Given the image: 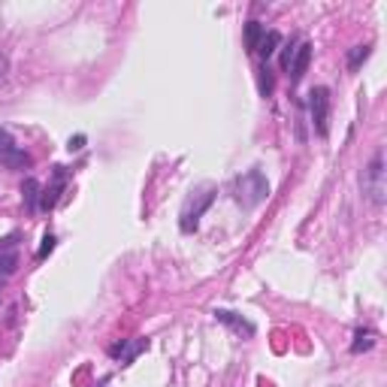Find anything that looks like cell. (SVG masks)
Wrapping results in <instances>:
<instances>
[{"instance_id":"1","label":"cell","mask_w":387,"mask_h":387,"mask_svg":"<svg viewBox=\"0 0 387 387\" xmlns=\"http://www.w3.org/2000/svg\"><path fill=\"white\" fill-rule=\"evenodd\" d=\"M266 194H270V185H266L260 169H248L245 176H239L233 181V197L245 206V209H254L258 203H263Z\"/></svg>"},{"instance_id":"2","label":"cell","mask_w":387,"mask_h":387,"mask_svg":"<svg viewBox=\"0 0 387 387\" xmlns=\"http://www.w3.org/2000/svg\"><path fill=\"white\" fill-rule=\"evenodd\" d=\"M194 197H197V203L188 200L185 212H181V221H179V227L185 230V233H191V230H197V224H200V215H203L206 209H209L212 200H215V188H212V185H206L203 191L194 194Z\"/></svg>"},{"instance_id":"3","label":"cell","mask_w":387,"mask_h":387,"mask_svg":"<svg viewBox=\"0 0 387 387\" xmlns=\"http://www.w3.org/2000/svg\"><path fill=\"white\" fill-rule=\"evenodd\" d=\"M363 194H369L375 206L384 203V169H381V154H375V161L363 169Z\"/></svg>"},{"instance_id":"4","label":"cell","mask_w":387,"mask_h":387,"mask_svg":"<svg viewBox=\"0 0 387 387\" xmlns=\"http://www.w3.org/2000/svg\"><path fill=\"white\" fill-rule=\"evenodd\" d=\"M309 106H312L314 130H318L321 137H327V133H330V91H327V88H314Z\"/></svg>"},{"instance_id":"5","label":"cell","mask_w":387,"mask_h":387,"mask_svg":"<svg viewBox=\"0 0 387 387\" xmlns=\"http://www.w3.org/2000/svg\"><path fill=\"white\" fill-rule=\"evenodd\" d=\"M0 164L9 166V169H24L31 166V154H24L21 149H16V142L6 130H0Z\"/></svg>"},{"instance_id":"6","label":"cell","mask_w":387,"mask_h":387,"mask_svg":"<svg viewBox=\"0 0 387 387\" xmlns=\"http://www.w3.org/2000/svg\"><path fill=\"white\" fill-rule=\"evenodd\" d=\"M67 185V173H64V166H55V181L52 185H46L43 194H40V209H55L58 206V197H60V191H64Z\"/></svg>"},{"instance_id":"7","label":"cell","mask_w":387,"mask_h":387,"mask_svg":"<svg viewBox=\"0 0 387 387\" xmlns=\"http://www.w3.org/2000/svg\"><path fill=\"white\" fill-rule=\"evenodd\" d=\"M309 60H312V46H309V43H299V46L294 48V58H290V64H287L290 79L299 82L302 73H306V67H309Z\"/></svg>"},{"instance_id":"8","label":"cell","mask_w":387,"mask_h":387,"mask_svg":"<svg viewBox=\"0 0 387 387\" xmlns=\"http://www.w3.org/2000/svg\"><path fill=\"white\" fill-rule=\"evenodd\" d=\"M149 348V342L145 339H130V342H121V345H112L109 348V354H112L115 360H121L127 366V363H133V357L139 354V351H145Z\"/></svg>"},{"instance_id":"9","label":"cell","mask_w":387,"mask_h":387,"mask_svg":"<svg viewBox=\"0 0 387 387\" xmlns=\"http://www.w3.org/2000/svg\"><path fill=\"white\" fill-rule=\"evenodd\" d=\"M215 318L221 321V324H227V327H233V330H236L239 336H251V333H254V324H248V321L236 318L233 312H224V309H218V312H215Z\"/></svg>"},{"instance_id":"10","label":"cell","mask_w":387,"mask_h":387,"mask_svg":"<svg viewBox=\"0 0 387 387\" xmlns=\"http://www.w3.org/2000/svg\"><path fill=\"white\" fill-rule=\"evenodd\" d=\"M21 197H24V206H28V212H33L36 206H40V181H36V179H24Z\"/></svg>"},{"instance_id":"11","label":"cell","mask_w":387,"mask_h":387,"mask_svg":"<svg viewBox=\"0 0 387 387\" xmlns=\"http://www.w3.org/2000/svg\"><path fill=\"white\" fill-rule=\"evenodd\" d=\"M278 43H282V33H278V31H270V33H266V31H263V36H260V43H258V48H254V52H258V55L266 60V58L275 52Z\"/></svg>"},{"instance_id":"12","label":"cell","mask_w":387,"mask_h":387,"mask_svg":"<svg viewBox=\"0 0 387 387\" xmlns=\"http://www.w3.org/2000/svg\"><path fill=\"white\" fill-rule=\"evenodd\" d=\"M372 348H375V333L372 330H357L354 342H351V351H354V354H363V351H372Z\"/></svg>"},{"instance_id":"13","label":"cell","mask_w":387,"mask_h":387,"mask_svg":"<svg viewBox=\"0 0 387 387\" xmlns=\"http://www.w3.org/2000/svg\"><path fill=\"white\" fill-rule=\"evenodd\" d=\"M260 36H263L260 21H248V24H245V46H248V52H254V48H258Z\"/></svg>"},{"instance_id":"14","label":"cell","mask_w":387,"mask_h":387,"mask_svg":"<svg viewBox=\"0 0 387 387\" xmlns=\"http://www.w3.org/2000/svg\"><path fill=\"white\" fill-rule=\"evenodd\" d=\"M366 58H369V46H354V48L348 52V70H357Z\"/></svg>"},{"instance_id":"15","label":"cell","mask_w":387,"mask_h":387,"mask_svg":"<svg viewBox=\"0 0 387 387\" xmlns=\"http://www.w3.org/2000/svg\"><path fill=\"white\" fill-rule=\"evenodd\" d=\"M16 266H18L16 254H0V272H4V275H12V272H16Z\"/></svg>"},{"instance_id":"16","label":"cell","mask_w":387,"mask_h":387,"mask_svg":"<svg viewBox=\"0 0 387 387\" xmlns=\"http://www.w3.org/2000/svg\"><path fill=\"white\" fill-rule=\"evenodd\" d=\"M52 248H55V236H52V233H46V236H43V245H40V251H36V258L43 260L46 254H52Z\"/></svg>"},{"instance_id":"17","label":"cell","mask_w":387,"mask_h":387,"mask_svg":"<svg viewBox=\"0 0 387 387\" xmlns=\"http://www.w3.org/2000/svg\"><path fill=\"white\" fill-rule=\"evenodd\" d=\"M260 73H263V76H260V91L270 94V91H272V76H270V70H266V67H263Z\"/></svg>"},{"instance_id":"18","label":"cell","mask_w":387,"mask_h":387,"mask_svg":"<svg viewBox=\"0 0 387 387\" xmlns=\"http://www.w3.org/2000/svg\"><path fill=\"white\" fill-rule=\"evenodd\" d=\"M82 145H85V137L79 133V137H70V145H67V149H70V152H79Z\"/></svg>"}]
</instances>
